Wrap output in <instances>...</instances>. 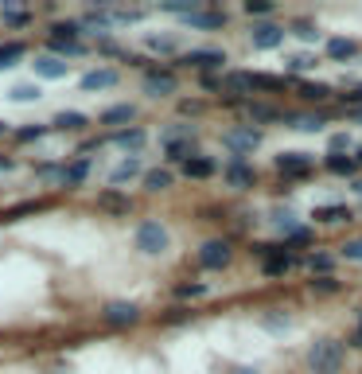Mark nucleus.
I'll use <instances>...</instances> for the list:
<instances>
[{
    "instance_id": "43",
    "label": "nucleus",
    "mask_w": 362,
    "mask_h": 374,
    "mask_svg": "<svg viewBox=\"0 0 362 374\" xmlns=\"http://www.w3.org/2000/svg\"><path fill=\"white\" fill-rule=\"evenodd\" d=\"M308 67H312V55H292V59H289V71H292V74L308 71Z\"/></svg>"
},
{
    "instance_id": "16",
    "label": "nucleus",
    "mask_w": 362,
    "mask_h": 374,
    "mask_svg": "<svg viewBox=\"0 0 362 374\" xmlns=\"http://www.w3.org/2000/svg\"><path fill=\"white\" fill-rule=\"evenodd\" d=\"M312 218H315V222H324V226H331V222H347V218H350V207H343V203L315 207V211H312Z\"/></svg>"
},
{
    "instance_id": "37",
    "label": "nucleus",
    "mask_w": 362,
    "mask_h": 374,
    "mask_svg": "<svg viewBox=\"0 0 362 374\" xmlns=\"http://www.w3.org/2000/svg\"><path fill=\"white\" fill-rule=\"evenodd\" d=\"M203 292H206V281H191V285H180V289H176V296L191 301V296H203Z\"/></svg>"
},
{
    "instance_id": "26",
    "label": "nucleus",
    "mask_w": 362,
    "mask_h": 374,
    "mask_svg": "<svg viewBox=\"0 0 362 374\" xmlns=\"http://www.w3.org/2000/svg\"><path fill=\"white\" fill-rule=\"evenodd\" d=\"M24 43H4V47H0V71H8V67H16V62L24 59Z\"/></svg>"
},
{
    "instance_id": "36",
    "label": "nucleus",
    "mask_w": 362,
    "mask_h": 374,
    "mask_svg": "<svg viewBox=\"0 0 362 374\" xmlns=\"http://www.w3.org/2000/svg\"><path fill=\"white\" fill-rule=\"evenodd\" d=\"M47 129H51V125H27V129H20V133H16V141H20V145H32V141H39Z\"/></svg>"
},
{
    "instance_id": "56",
    "label": "nucleus",
    "mask_w": 362,
    "mask_h": 374,
    "mask_svg": "<svg viewBox=\"0 0 362 374\" xmlns=\"http://www.w3.org/2000/svg\"><path fill=\"white\" fill-rule=\"evenodd\" d=\"M0 133H4V121H0Z\"/></svg>"
},
{
    "instance_id": "46",
    "label": "nucleus",
    "mask_w": 362,
    "mask_h": 374,
    "mask_svg": "<svg viewBox=\"0 0 362 374\" xmlns=\"http://www.w3.org/2000/svg\"><path fill=\"white\" fill-rule=\"evenodd\" d=\"M199 86H203V90H222V78H215V74H203V78H199Z\"/></svg>"
},
{
    "instance_id": "15",
    "label": "nucleus",
    "mask_w": 362,
    "mask_h": 374,
    "mask_svg": "<svg viewBox=\"0 0 362 374\" xmlns=\"http://www.w3.org/2000/svg\"><path fill=\"white\" fill-rule=\"evenodd\" d=\"M292 257L285 254V246H269V257H265V273L269 277H280V273H289Z\"/></svg>"
},
{
    "instance_id": "34",
    "label": "nucleus",
    "mask_w": 362,
    "mask_h": 374,
    "mask_svg": "<svg viewBox=\"0 0 362 374\" xmlns=\"http://www.w3.org/2000/svg\"><path fill=\"white\" fill-rule=\"evenodd\" d=\"M47 47H51V55L59 59V55H82V43H59V39H47Z\"/></svg>"
},
{
    "instance_id": "3",
    "label": "nucleus",
    "mask_w": 362,
    "mask_h": 374,
    "mask_svg": "<svg viewBox=\"0 0 362 374\" xmlns=\"http://www.w3.org/2000/svg\"><path fill=\"white\" fill-rule=\"evenodd\" d=\"M199 261H203V269L218 273V269H226L230 261H234V246H230L226 238H210V242L199 246Z\"/></svg>"
},
{
    "instance_id": "42",
    "label": "nucleus",
    "mask_w": 362,
    "mask_h": 374,
    "mask_svg": "<svg viewBox=\"0 0 362 374\" xmlns=\"http://www.w3.org/2000/svg\"><path fill=\"white\" fill-rule=\"evenodd\" d=\"M343 257H347V261H362V238H350L347 246H343Z\"/></svg>"
},
{
    "instance_id": "7",
    "label": "nucleus",
    "mask_w": 362,
    "mask_h": 374,
    "mask_svg": "<svg viewBox=\"0 0 362 374\" xmlns=\"http://www.w3.org/2000/svg\"><path fill=\"white\" fill-rule=\"evenodd\" d=\"M136 320H141V308H136L133 301H109L106 304V324L129 327V324H136Z\"/></svg>"
},
{
    "instance_id": "14",
    "label": "nucleus",
    "mask_w": 362,
    "mask_h": 374,
    "mask_svg": "<svg viewBox=\"0 0 362 374\" xmlns=\"http://www.w3.org/2000/svg\"><path fill=\"white\" fill-rule=\"evenodd\" d=\"M32 67H36L39 78H67V62L55 59V55H39V59L32 62Z\"/></svg>"
},
{
    "instance_id": "30",
    "label": "nucleus",
    "mask_w": 362,
    "mask_h": 374,
    "mask_svg": "<svg viewBox=\"0 0 362 374\" xmlns=\"http://www.w3.org/2000/svg\"><path fill=\"white\" fill-rule=\"evenodd\" d=\"M164 12H176V16H195L199 12V0H168Z\"/></svg>"
},
{
    "instance_id": "13",
    "label": "nucleus",
    "mask_w": 362,
    "mask_h": 374,
    "mask_svg": "<svg viewBox=\"0 0 362 374\" xmlns=\"http://www.w3.org/2000/svg\"><path fill=\"white\" fill-rule=\"evenodd\" d=\"M215 172H218V164L210 156H199V152L183 164V176H187V180H206V176H215Z\"/></svg>"
},
{
    "instance_id": "39",
    "label": "nucleus",
    "mask_w": 362,
    "mask_h": 374,
    "mask_svg": "<svg viewBox=\"0 0 362 374\" xmlns=\"http://www.w3.org/2000/svg\"><path fill=\"white\" fill-rule=\"evenodd\" d=\"M289 324H292V320H289L285 312H280V308H277V312H269V316H265V327H273V331H285Z\"/></svg>"
},
{
    "instance_id": "32",
    "label": "nucleus",
    "mask_w": 362,
    "mask_h": 374,
    "mask_svg": "<svg viewBox=\"0 0 362 374\" xmlns=\"http://www.w3.org/2000/svg\"><path fill=\"white\" fill-rule=\"evenodd\" d=\"M168 141H191V125H187V121H176V125H168L164 145H168Z\"/></svg>"
},
{
    "instance_id": "50",
    "label": "nucleus",
    "mask_w": 362,
    "mask_h": 374,
    "mask_svg": "<svg viewBox=\"0 0 362 374\" xmlns=\"http://www.w3.org/2000/svg\"><path fill=\"white\" fill-rule=\"evenodd\" d=\"M12 168H16L12 160H8V156H0V172H12Z\"/></svg>"
},
{
    "instance_id": "1",
    "label": "nucleus",
    "mask_w": 362,
    "mask_h": 374,
    "mask_svg": "<svg viewBox=\"0 0 362 374\" xmlns=\"http://www.w3.org/2000/svg\"><path fill=\"white\" fill-rule=\"evenodd\" d=\"M343 362H347V347L339 339H319L308 351V371L312 374H339Z\"/></svg>"
},
{
    "instance_id": "25",
    "label": "nucleus",
    "mask_w": 362,
    "mask_h": 374,
    "mask_svg": "<svg viewBox=\"0 0 362 374\" xmlns=\"http://www.w3.org/2000/svg\"><path fill=\"white\" fill-rule=\"evenodd\" d=\"M145 187H148V191H164V187H171V172L168 168L145 172Z\"/></svg>"
},
{
    "instance_id": "45",
    "label": "nucleus",
    "mask_w": 362,
    "mask_h": 374,
    "mask_svg": "<svg viewBox=\"0 0 362 374\" xmlns=\"http://www.w3.org/2000/svg\"><path fill=\"white\" fill-rule=\"evenodd\" d=\"M315 292H339L335 277H315Z\"/></svg>"
},
{
    "instance_id": "54",
    "label": "nucleus",
    "mask_w": 362,
    "mask_h": 374,
    "mask_svg": "<svg viewBox=\"0 0 362 374\" xmlns=\"http://www.w3.org/2000/svg\"><path fill=\"white\" fill-rule=\"evenodd\" d=\"M354 164H359V168H362V148H354Z\"/></svg>"
},
{
    "instance_id": "40",
    "label": "nucleus",
    "mask_w": 362,
    "mask_h": 374,
    "mask_svg": "<svg viewBox=\"0 0 362 374\" xmlns=\"http://www.w3.org/2000/svg\"><path fill=\"white\" fill-rule=\"evenodd\" d=\"M250 113H254V121H277V117H285V113H280V109H273V106H254Z\"/></svg>"
},
{
    "instance_id": "41",
    "label": "nucleus",
    "mask_w": 362,
    "mask_h": 374,
    "mask_svg": "<svg viewBox=\"0 0 362 374\" xmlns=\"http://www.w3.org/2000/svg\"><path fill=\"white\" fill-rule=\"evenodd\" d=\"M8 97H12V102H36L39 90H36V86H16V90H12Z\"/></svg>"
},
{
    "instance_id": "22",
    "label": "nucleus",
    "mask_w": 362,
    "mask_h": 374,
    "mask_svg": "<svg viewBox=\"0 0 362 374\" xmlns=\"http://www.w3.org/2000/svg\"><path fill=\"white\" fill-rule=\"evenodd\" d=\"M289 121V129H304V133H315V129H324V117L319 113H292Z\"/></svg>"
},
{
    "instance_id": "27",
    "label": "nucleus",
    "mask_w": 362,
    "mask_h": 374,
    "mask_svg": "<svg viewBox=\"0 0 362 374\" xmlns=\"http://www.w3.org/2000/svg\"><path fill=\"white\" fill-rule=\"evenodd\" d=\"M164 152H168V160H180V164H187V160L195 156V145H191V141H168V148H164Z\"/></svg>"
},
{
    "instance_id": "6",
    "label": "nucleus",
    "mask_w": 362,
    "mask_h": 374,
    "mask_svg": "<svg viewBox=\"0 0 362 374\" xmlns=\"http://www.w3.org/2000/svg\"><path fill=\"white\" fill-rule=\"evenodd\" d=\"M183 62H187V67H199L203 74H210V71H218V67L226 62V51H218V47H199V51H187V55H183Z\"/></svg>"
},
{
    "instance_id": "51",
    "label": "nucleus",
    "mask_w": 362,
    "mask_h": 374,
    "mask_svg": "<svg viewBox=\"0 0 362 374\" xmlns=\"http://www.w3.org/2000/svg\"><path fill=\"white\" fill-rule=\"evenodd\" d=\"M230 374H257V371H254V366H234Z\"/></svg>"
},
{
    "instance_id": "24",
    "label": "nucleus",
    "mask_w": 362,
    "mask_h": 374,
    "mask_svg": "<svg viewBox=\"0 0 362 374\" xmlns=\"http://www.w3.org/2000/svg\"><path fill=\"white\" fill-rule=\"evenodd\" d=\"M136 117V106H109L106 113H101V121L106 125H125V121Z\"/></svg>"
},
{
    "instance_id": "5",
    "label": "nucleus",
    "mask_w": 362,
    "mask_h": 374,
    "mask_svg": "<svg viewBox=\"0 0 362 374\" xmlns=\"http://www.w3.org/2000/svg\"><path fill=\"white\" fill-rule=\"evenodd\" d=\"M145 94L148 97H171V94H176V74L160 71V67L145 71Z\"/></svg>"
},
{
    "instance_id": "10",
    "label": "nucleus",
    "mask_w": 362,
    "mask_h": 374,
    "mask_svg": "<svg viewBox=\"0 0 362 374\" xmlns=\"http://www.w3.org/2000/svg\"><path fill=\"white\" fill-rule=\"evenodd\" d=\"M109 145L125 148V152H141V148L148 145V133L133 125V129H121V133H113V137H109Z\"/></svg>"
},
{
    "instance_id": "47",
    "label": "nucleus",
    "mask_w": 362,
    "mask_h": 374,
    "mask_svg": "<svg viewBox=\"0 0 362 374\" xmlns=\"http://www.w3.org/2000/svg\"><path fill=\"white\" fill-rule=\"evenodd\" d=\"M343 148H350V137L347 133H335V137H331V152H343Z\"/></svg>"
},
{
    "instance_id": "19",
    "label": "nucleus",
    "mask_w": 362,
    "mask_h": 374,
    "mask_svg": "<svg viewBox=\"0 0 362 374\" xmlns=\"http://www.w3.org/2000/svg\"><path fill=\"white\" fill-rule=\"evenodd\" d=\"M55 129H67V133H74V129H86L90 125V117L86 113H74V109H62V113H55V121H51Z\"/></svg>"
},
{
    "instance_id": "4",
    "label": "nucleus",
    "mask_w": 362,
    "mask_h": 374,
    "mask_svg": "<svg viewBox=\"0 0 362 374\" xmlns=\"http://www.w3.org/2000/svg\"><path fill=\"white\" fill-rule=\"evenodd\" d=\"M222 145L234 152V160H241L245 152H254V148L261 145V129H254V125H238V129H230V133L222 137Z\"/></svg>"
},
{
    "instance_id": "8",
    "label": "nucleus",
    "mask_w": 362,
    "mask_h": 374,
    "mask_svg": "<svg viewBox=\"0 0 362 374\" xmlns=\"http://www.w3.org/2000/svg\"><path fill=\"white\" fill-rule=\"evenodd\" d=\"M273 164H277V172H280V176H304V172L312 168L308 152H280V156L273 160Z\"/></svg>"
},
{
    "instance_id": "17",
    "label": "nucleus",
    "mask_w": 362,
    "mask_h": 374,
    "mask_svg": "<svg viewBox=\"0 0 362 374\" xmlns=\"http://www.w3.org/2000/svg\"><path fill=\"white\" fill-rule=\"evenodd\" d=\"M78 86H82V90H106V86H117V71H86Z\"/></svg>"
},
{
    "instance_id": "33",
    "label": "nucleus",
    "mask_w": 362,
    "mask_h": 374,
    "mask_svg": "<svg viewBox=\"0 0 362 374\" xmlns=\"http://www.w3.org/2000/svg\"><path fill=\"white\" fill-rule=\"evenodd\" d=\"M331 90L327 86H319V82H300V97L304 102H319V97H327Z\"/></svg>"
},
{
    "instance_id": "2",
    "label": "nucleus",
    "mask_w": 362,
    "mask_h": 374,
    "mask_svg": "<svg viewBox=\"0 0 362 374\" xmlns=\"http://www.w3.org/2000/svg\"><path fill=\"white\" fill-rule=\"evenodd\" d=\"M136 250H141V254H164V250H168V230H164V222H152V218H148V222H141V226H136Z\"/></svg>"
},
{
    "instance_id": "38",
    "label": "nucleus",
    "mask_w": 362,
    "mask_h": 374,
    "mask_svg": "<svg viewBox=\"0 0 362 374\" xmlns=\"http://www.w3.org/2000/svg\"><path fill=\"white\" fill-rule=\"evenodd\" d=\"M273 8H277L273 0H250V4H245V12L250 16H273Z\"/></svg>"
},
{
    "instance_id": "35",
    "label": "nucleus",
    "mask_w": 362,
    "mask_h": 374,
    "mask_svg": "<svg viewBox=\"0 0 362 374\" xmlns=\"http://www.w3.org/2000/svg\"><path fill=\"white\" fill-rule=\"evenodd\" d=\"M308 269H315V273H324V277H331V269H335V261L327 254H312L308 257Z\"/></svg>"
},
{
    "instance_id": "48",
    "label": "nucleus",
    "mask_w": 362,
    "mask_h": 374,
    "mask_svg": "<svg viewBox=\"0 0 362 374\" xmlns=\"http://www.w3.org/2000/svg\"><path fill=\"white\" fill-rule=\"evenodd\" d=\"M101 55H125V51H121L113 39H101Z\"/></svg>"
},
{
    "instance_id": "18",
    "label": "nucleus",
    "mask_w": 362,
    "mask_h": 374,
    "mask_svg": "<svg viewBox=\"0 0 362 374\" xmlns=\"http://www.w3.org/2000/svg\"><path fill=\"white\" fill-rule=\"evenodd\" d=\"M145 47L156 51V55H176L180 39H176V36H164V32H152V36H145Z\"/></svg>"
},
{
    "instance_id": "11",
    "label": "nucleus",
    "mask_w": 362,
    "mask_h": 374,
    "mask_svg": "<svg viewBox=\"0 0 362 374\" xmlns=\"http://www.w3.org/2000/svg\"><path fill=\"white\" fill-rule=\"evenodd\" d=\"M133 176H145V164H141V156H129L121 160L117 168L109 172V187H121V183H129Z\"/></svg>"
},
{
    "instance_id": "53",
    "label": "nucleus",
    "mask_w": 362,
    "mask_h": 374,
    "mask_svg": "<svg viewBox=\"0 0 362 374\" xmlns=\"http://www.w3.org/2000/svg\"><path fill=\"white\" fill-rule=\"evenodd\" d=\"M350 191H354V195L362 199V180H354V183H350Z\"/></svg>"
},
{
    "instance_id": "28",
    "label": "nucleus",
    "mask_w": 362,
    "mask_h": 374,
    "mask_svg": "<svg viewBox=\"0 0 362 374\" xmlns=\"http://www.w3.org/2000/svg\"><path fill=\"white\" fill-rule=\"evenodd\" d=\"M187 24H195V27H222L226 24V12H195V16H187Z\"/></svg>"
},
{
    "instance_id": "9",
    "label": "nucleus",
    "mask_w": 362,
    "mask_h": 374,
    "mask_svg": "<svg viewBox=\"0 0 362 374\" xmlns=\"http://www.w3.org/2000/svg\"><path fill=\"white\" fill-rule=\"evenodd\" d=\"M285 27H277V24H257L254 27V47H261V51H273V47H280L285 43Z\"/></svg>"
},
{
    "instance_id": "20",
    "label": "nucleus",
    "mask_w": 362,
    "mask_h": 374,
    "mask_svg": "<svg viewBox=\"0 0 362 374\" xmlns=\"http://www.w3.org/2000/svg\"><path fill=\"white\" fill-rule=\"evenodd\" d=\"M86 176H90V160H82V156L74 160V164H67V168H62V183H67V187H78Z\"/></svg>"
},
{
    "instance_id": "49",
    "label": "nucleus",
    "mask_w": 362,
    "mask_h": 374,
    "mask_svg": "<svg viewBox=\"0 0 362 374\" xmlns=\"http://www.w3.org/2000/svg\"><path fill=\"white\" fill-rule=\"evenodd\" d=\"M343 102H350V106H362V86H354V94H343Z\"/></svg>"
},
{
    "instance_id": "23",
    "label": "nucleus",
    "mask_w": 362,
    "mask_h": 374,
    "mask_svg": "<svg viewBox=\"0 0 362 374\" xmlns=\"http://www.w3.org/2000/svg\"><path fill=\"white\" fill-rule=\"evenodd\" d=\"M359 168L354 156H343V152H327V172H335V176H350V172Z\"/></svg>"
},
{
    "instance_id": "12",
    "label": "nucleus",
    "mask_w": 362,
    "mask_h": 374,
    "mask_svg": "<svg viewBox=\"0 0 362 374\" xmlns=\"http://www.w3.org/2000/svg\"><path fill=\"white\" fill-rule=\"evenodd\" d=\"M254 180H257V172L245 164V160H234L226 168V183L230 187H254Z\"/></svg>"
},
{
    "instance_id": "55",
    "label": "nucleus",
    "mask_w": 362,
    "mask_h": 374,
    "mask_svg": "<svg viewBox=\"0 0 362 374\" xmlns=\"http://www.w3.org/2000/svg\"><path fill=\"white\" fill-rule=\"evenodd\" d=\"M359 125H362V109H359Z\"/></svg>"
},
{
    "instance_id": "44",
    "label": "nucleus",
    "mask_w": 362,
    "mask_h": 374,
    "mask_svg": "<svg viewBox=\"0 0 362 374\" xmlns=\"http://www.w3.org/2000/svg\"><path fill=\"white\" fill-rule=\"evenodd\" d=\"M292 36H300V39H315V27L308 24V20H304V24L296 20V24H292Z\"/></svg>"
},
{
    "instance_id": "31",
    "label": "nucleus",
    "mask_w": 362,
    "mask_h": 374,
    "mask_svg": "<svg viewBox=\"0 0 362 374\" xmlns=\"http://www.w3.org/2000/svg\"><path fill=\"white\" fill-rule=\"evenodd\" d=\"M101 207H106V211H129V199H125L117 187H113V191L101 195Z\"/></svg>"
},
{
    "instance_id": "29",
    "label": "nucleus",
    "mask_w": 362,
    "mask_h": 374,
    "mask_svg": "<svg viewBox=\"0 0 362 374\" xmlns=\"http://www.w3.org/2000/svg\"><path fill=\"white\" fill-rule=\"evenodd\" d=\"M4 24H8V27H27V24H32V12H24V8H12V4H8V8H4Z\"/></svg>"
},
{
    "instance_id": "52",
    "label": "nucleus",
    "mask_w": 362,
    "mask_h": 374,
    "mask_svg": "<svg viewBox=\"0 0 362 374\" xmlns=\"http://www.w3.org/2000/svg\"><path fill=\"white\" fill-rule=\"evenodd\" d=\"M354 343L362 347V312H359V331H354Z\"/></svg>"
},
{
    "instance_id": "21",
    "label": "nucleus",
    "mask_w": 362,
    "mask_h": 374,
    "mask_svg": "<svg viewBox=\"0 0 362 374\" xmlns=\"http://www.w3.org/2000/svg\"><path fill=\"white\" fill-rule=\"evenodd\" d=\"M327 55H331V59H354V55H359V43H354V39H327Z\"/></svg>"
}]
</instances>
